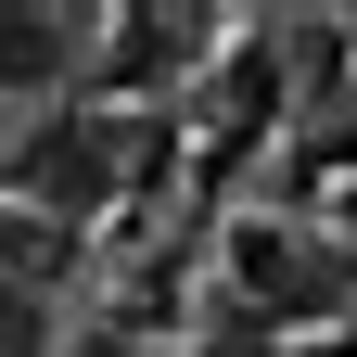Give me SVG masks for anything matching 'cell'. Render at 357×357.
<instances>
[{
	"instance_id": "obj_2",
	"label": "cell",
	"mask_w": 357,
	"mask_h": 357,
	"mask_svg": "<svg viewBox=\"0 0 357 357\" xmlns=\"http://www.w3.org/2000/svg\"><path fill=\"white\" fill-rule=\"evenodd\" d=\"M0 357H38V306H26L13 281H0Z\"/></svg>"
},
{
	"instance_id": "obj_1",
	"label": "cell",
	"mask_w": 357,
	"mask_h": 357,
	"mask_svg": "<svg viewBox=\"0 0 357 357\" xmlns=\"http://www.w3.org/2000/svg\"><path fill=\"white\" fill-rule=\"evenodd\" d=\"M77 64V26L64 13H0V89H52Z\"/></svg>"
}]
</instances>
